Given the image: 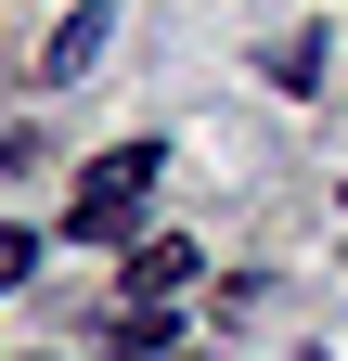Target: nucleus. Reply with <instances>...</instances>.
Masks as SVG:
<instances>
[{
  "label": "nucleus",
  "instance_id": "4",
  "mask_svg": "<svg viewBox=\"0 0 348 361\" xmlns=\"http://www.w3.org/2000/svg\"><path fill=\"white\" fill-rule=\"evenodd\" d=\"M26 271H39V233H13V219H0V297H13Z\"/></svg>",
  "mask_w": 348,
  "mask_h": 361
},
{
  "label": "nucleus",
  "instance_id": "2",
  "mask_svg": "<svg viewBox=\"0 0 348 361\" xmlns=\"http://www.w3.org/2000/svg\"><path fill=\"white\" fill-rule=\"evenodd\" d=\"M194 271H206V258H194L181 233H155V245H129V297H142V310H168V297L194 284Z\"/></svg>",
  "mask_w": 348,
  "mask_h": 361
},
{
  "label": "nucleus",
  "instance_id": "3",
  "mask_svg": "<svg viewBox=\"0 0 348 361\" xmlns=\"http://www.w3.org/2000/svg\"><path fill=\"white\" fill-rule=\"evenodd\" d=\"M91 65H104V13H91V0H77V13L52 26V52H39V78H52V90H77Z\"/></svg>",
  "mask_w": 348,
  "mask_h": 361
},
{
  "label": "nucleus",
  "instance_id": "1",
  "mask_svg": "<svg viewBox=\"0 0 348 361\" xmlns=\"http://www.w3.org/2000/svg\"><path fill=\"white\" fill-rule=\"evenodd\" d=\"M168 180V142H116V155H91V180H77V207H65V233H91V245H116L129 219H142V194Z\"/></svg>",
  "mask_w": 348,
  "mask_h": 361
}]
</instances>
